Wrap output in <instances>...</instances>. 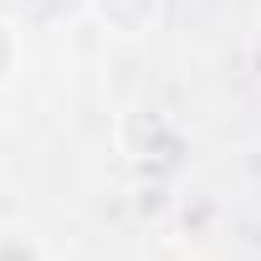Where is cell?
Segmentation results:
<instances>
[{
    "mask_svg": "<svg viewBox=\"0 0 261 261\" xmlns=\"http://www.w3.org/2000/svg\"><path fill=\"white\" fill-rule=\"evenodd\" d=\"M92 16L113 36H144L159 21V0H92Z\"/></svg>",
    "mask_w": 261,
    "mask_h": 261,
    "instance_id": "6da1fadb",
    "label": "cell"
},
{
    "mask_svg": "<svg viewBox=\"0 0 261 261\" xmlns=\"http://www.w3.org/2000/svg\"><path fill=\"white\" fill-rule=\"evenodd\" d=\"M0 261H46V256H41V246H36L31 236H21V230H0Z\"/></svg>",
    "mask_w": 261,
    "mask_h": 261,
    "instance_id": "7a4b0ae2",
    "label": "cell"
},
{
    "mask_svg": "<svg viewBox=\"0 0 261 261\" xmlns=\"http://www.w3.org/2000/svg\"><path fill=\"white\" fill-rule=\"evenodd\" d=\"M11 67H16V31L11 21H0V82L11 77Z\"/></svg>",
    "mask_w": 261,
    "mask_h": 261,
    "instance_id": "3957f363",
    "label": "cell"
}]
</instances>
